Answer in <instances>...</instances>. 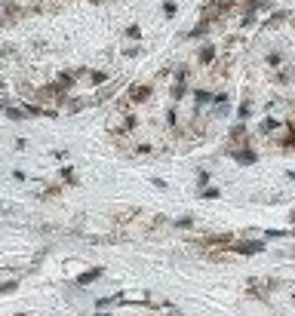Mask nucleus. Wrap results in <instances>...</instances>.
Here are the masks:
<instances>
[{
	"instance_id": "f257e3e1",
	"label": "nucleus",
	"mask_w": 295,
	"mask_h": 316,
	"mask_svg": "<svg viewBox=\"0 0 295 316\" xmlns=\"http://www.w3.org/2000/svg\"><path fill=\"white\" fill-rule=\"evenodd\" d=\"M151 96H154V86L151 83H129L126 86V96H123V101H120V108H139V104L151 101Z\"/></svg>"
},
{
	"instance_id": "f03ea898",
	"label": "nucleus",
	"mask_w": 295,
	"mask_h": 316,
	"mask_svg": "<svg viewBox=\"0 0 295 316\" xmlns=\"http://www.w3.org/2000/svg\"><path fill=\"white\" fill-rule=\"evenodd\" d=\"M237 3H240V0H206V6H203V16L212 19V22H219L221 16H228Z\"/></svg>"
},
{
	"instance_id": "7ed1b4c3",
	"label": "nucleus",
	"mask_w": 295,
	"mask_h": 316,
	"mask_svg": "<svg viewBox=\"0 0 295 316\" xmlns=\"http://www.w3.org/2000/svg\"><path fill=\"white\" fill-rule=\"evenodd\" d=\"M135 126H139V117H135L132 111H123V114H117V120L111 123V132L114 135H126V132H132Z\"/></svg>"
},
{
	"instance_id": "20e7f679",
	"label": "nucleus",
	"mask_w": 295,
	"mask_h": 316,
	"mask_svg": "<svg viewBox=\"0 0 295 316\" xmlns=\"http://www.w3.org/2000/svg\"><path fill=\"white\" fill-rule=\"evenodd\" d=\"M231 157H234V163H240V166H252V163H258V154H255V150L249 147L246 142L234 145V147H231Z\"/></svg>"
},
{
	"instance_id": "39448f33",
	"label": "nucleus",
	"mask_w": 295,
	"mask_h": 316,
	"mask_svg": "<svg viewBox=\"0 0 295 316\" xmlns=\"http://www.w3.org/2000/svg\"><path fill=\"white\" fill-rule=\"evenodd\" d=\"M215 58H219V46H215V43H203L197 49V65L200 68H212Z\"/></svg>"
},
{
	"instance_id": "423d86ee",
	"label": "nucleus",
	"mask_w": 295,
	"mask_h": 316,
	"mask_svg": "<svg viewBox=\"0 0 295 316\" xmlns=\"http://www.w3.org/2000/svg\"><path fill=\"white\" fill-rule=\"evenodd\" d=\"M212 25H215V22H212V19H206V16H203V19L197 22V25H194V28H191V31L185 34V37H188V40H203V37H206V34L212 31Z\"/></svg>"
},
{
	"instance_id": "0eeeda50",
	"label": "nucleus",
	"mask_w": 295,
	"mask_h": 316,
	"mask_svg": "<svg viewBox=\"0 0 295 316\" xmlns=\"http://www.w3.org/2000/svg\"><path fill=\"white\" fill-rule=\"evenodd\" d=\"M231 249L237 255H258V252H265V243L262 240H249V243H231Z\"/></svg>"
},
{
	"instance_id": "6e6552de",
	"label": "nucleus",
	"mask_w": 295,
	"mask_h": 316,
	"mask_svg": "<svg viewBox=\"0 0 295 316\" xmlns=\"http://www.w3.org/2000/svg\"><path fill=\"white\" fill-rule=\"evenodd\" d=\"M55 83H59L65 92H77V86H80V83H77L74 68H71V71H59V74H55Z\"/></svg>"
},
{
	"instance_id": "1a4fd4ad",
	"label": "nucleus",
	"mask_w": 295,
	"mask_h": 316,
	"mask_svg": "<svg viewBox=\"0 0 295 316\" xmlns=\"http://www.w3.org/2000/svg\"><path fill=\"white\" fill-rule=\"evenodd\" d=\"M209 101H212V92H209V89H203V86H200V89H194V117H200V114H203V108H206Z\"/></svg>"
},
{
	"instance_id": "9d476101",
	"label": "nucleus",
	"mask_w": 295,
	"mask_h": 316,
	"mask_svg": "<svg viewBox=\"0 0 295 316\" xmlns=\"http://www.w3.org/2000/svg\"><path fill=\"white\" fill-rule=\"evenodd\" d=\"M191 92V86H188V80H172V89H169V98H172V104H178L181 98H185Z\"/></svg>"
},
{
	"instance_id": "9b49d317",
	"label": "nucleus",
	"mask_w": 295,
	"mask_h": 316,
	"mask_svg": "<svg viewBox=\"0 0 295 316\" xmlns=\"http://www.w3.org/2000/svg\"><path fill=\"white\" fill-rule=\"evenodd\" d=\"M280 145H283V150H292L295 147V126L286 120L283 123V138H280Z\"/></svg>"
},
{
	"instance_id": "f8f14e48",
	"label": "nucleus",
	"mask_w": 295,
	"mask_h": 316,
	"mask_svg": "<svg viewBox=\"0 0 295 316\" xmlns=\"http://www.w3.org/2000/svg\"><path fill=\"white\" fill-rule=\"evenodd\" d=\"M101 273H105V267H93V270H83L80 276L74 279V283H77V286H89V283H96Z\"/></svg>"
},
{
	"instance_id": "ddd939ff",
	"label": "nucleus",
	"mask_w": 295,
	"mask_h": 316,
	"mask_svg": "<svg viewBox=\"0 0 295 316\" xmlns=\"http://www.w3.org/2000/svg\"><path fill=\"white\" fill-rule=\"evenodd\" d=\"M237 120H240V123H249V117H252V101H249V98H243L240 104H237Z\"/></svg>"
},
{
	"instance_id": "4468645a",
	"label": "nucleus",
	"mask_w": 295,
	"mask_h": 316,
	"mask_svg": "<svg viewBox=\"0 0 295 316\" xmlns=\"http://www.w3.org/2000/svg\"><path fill=\"white\" fill-rule=\"evenodd\" d=\"M3 117H9L13 123H22V120H28V114H25V108L22 104H9V108L3 111Z\"/></svg>"
},
{
	"instance_id": "2eb2a0df",
	"label": "nucleus",
	"mask_w": 295,
	"mask_h": 316,
	"mask_svg": "<svg viewBox=\"0 0 295 316\" xmlns=\"http://www.w3.org/2000/svg\"><path fill=\"white\" fill-rule=\"evenodd\" d=\"M258 22V9H243V16H240V28H252Z\"/></svg>"
},
{
	"instance_id": "dca6fc26",
	"label": "nucleus",
	"mask_w": 295,
	"mask_h": 316,
	"mask_svg": "<svg viewBox=\"0 0 295 316\" xmlns=\"http://www.w3.org/2000/svg\"><path fill=\"white\" fill-rule=\"evenodd\" d=\"M274 80H277L280 86L292 83V80H295V68H286V71H274Z\"/></svg>"
},
{
	"instance_id": "f3484780",
	"label": "nucleus",
	"mask_w": 295,
	"mask_h": 316,
	"mask_svg": "<svg viewBox=\"0 0 295 316\" xmlns=\"http://www.w3.org/2000/svg\"><path fill=\"white\" fill-rule=\"evenodd\" d=\"M286 19H289V13H286V9H277V13H274V16H270V19L265 22V28H277V25H283Z\"/></svg>"
},
{
	"instance_id": "a211bd4d",
	"label": "nucleus",
	"mask_w": 295,
	"mask_h": 316,
	"mask_svg": "<svg viewBox=\"0 0 295 316\" xmlns=\"http://www.w3.org/2000/svg\"><path fill=\"white\" fill-rule=\"evenodd\" d=\"M243 138H246V123L237 120V126H231V142H234V145H240Z\"/></svg>"
},
{
	"instance_id": "6ab92c4d",
	"label": "nucleus",
	"mask_w": 295,
	"mask_h": 316,
	"mask_svg": "<svg viewBox=\"0 0 295 316\" xmlns=\"http://www.w3.org/2000/svg\"><path fill=\"white\" fill-rule=\"evenodd\" d=\"M197 196H200V200H219L221 191H219V187H206V184H203L200 191H197Z\"/></svg>"
},
{
	"instance_id": "aec40b11",
	"label": "nucleus",
	"mask_w": 295,
	"mask_h": 316,
	"mask_svg": "<svg viewBox=\"0 0 295 316\" xmlns=\"http://www.w3.org/2000/svg\"><path fill=\"white\" fill-rule=\"evenodd\" d=\"M123 37L139 43V40H142V28H139V25H126V28H123Z\"/></svg>"
},
{
	"instance_id": "412c9836",
	"label": "nucleus",
	"mask_w": 295,
	"mask_h": 316,
	"mask_svg": "<svg viewBox=\"0 0 295 316\" xmlns=\"http://www.w3.org/2000/svg\"><path fill=\"white\" fill-rule=\"evenodd\" d=\"M166 126H169V129H178V108H175V104L166 111Z\"/></svg>"
},
{
	"instance_id": "4be33fe9",
	"label": "nucleus",
	"mask_w": 295,
	"mask_h": 316,
	"mask_svg": "<svg viewBox=\"0 0 295 316\" xmlns=\"http://www.w3.org/2000/svg\"><path fill=\"white\" fill-rule=\"evenodd\" d=\"M265 62H268V68H274V71H277V68H283V52H268Z\"/></svg>"
},
{
	"instance_id": "5701e85b",
	"label": "nucleus",
	"mask_w": 295,
	"mask_h": 316,
	"mask_svg": "<svg viewBox=\"0 0 295 316\" xmlns=\"http://www.w3.org/2000/svg\"><path fill=\"white\" fill-rule=\"evenodd\" d=\"M175 13H178V3H175V0H163V16L166 19H175Z\"/></svg>"
},
{
	"instance_id": "b1692460",
	"label": "nucleus",
	"mask_w": 295,
	"mask_h": 316,
	"mask_svg": "<svg viewBox=\"0 0 295 316\" xmlns=\"http://www.w3.org/2000/svg\"><path fill=\"white\" fill-rule=\"evenodd\" d=\"M145 52V46H126V49H123V55H126V58H139Z\"/></svg>"
},
{
	"instance_id": "393cba45",
	"label": "nucleus",
	"mask_w": 295,
	"mask_h": 316,
	"mask_svg": "<svg viewBox=\"0 0 295 316\" xmlns=\"http://www.w3.org/2000/svg\"><path fill=\"white\" fill-rule=\"evenodd\" d=\"M62 178H65V181H71V184H77V175H74V169H71V166H62Z\"/></svg>"
},
{
	"instance_id": "a878e982",
	"label": "nucleus",
	"mask_w": 295,
	"mask_h": 316,
	"mask_svg": "<svg viewBox=\"0 0 295 316\" xmlns=\"http://www.w3.org/2000/svg\"><path fill=\"white\" fill-rule=\"evenodd\" d=\"M13 212H19L16 203H0V215H13Z\"/></svg>"
},
{
	"instance_id": "bb28decb",
	"label": "nucleus",
	"mask_w": 295,
	"mask_h": 316,
	"mask_svg": "<svg viewBox=\"0 0 295 316\" xmlns=\"http://www.w3.org/2000/svg\"><path fill=\"white\" fill-rule=\"evenodd\" d=\"M172 224H175V227H194V218H191V215H185V218H175Z\"/></svg>"
},
{
	"instance_id": "cd10ccee",
	"label": "nucleus",
	"mask_w": 295,
	"mask_h": 316,
	"mask_svg": "<svg viewBox=\"0 0 295 316\" xmlns=\"http://www.w3.org/2000/svg\"><path fill=\"white\" fill-rule=\"evenodd\" d=\"M19 289V279H13V283H3L0 286V292H3V295H9V292H16Z\"/></svg>"
},
{
	"instance_id": "c85d7f7f",
	"label": "nucleus",
	"mask_w": 295,
	"mask_h": 316,
	"mask_svg": "<svg viewBox=\"0 0 295 316\" xmlns=\"http://www.w3.org/2000/svg\"><path fill=\"white\" fill-rule=\"evenodd\" d=\"M151 150H154V145H139V147H135V154L145 157V154H151Z\"/></svg>"
},
{
	"instance_id": "c756f323",
	"label": "nucleus",
	"mask_w": 295,
	"mask_h": 316,
	"mask_svg": "<svg viewBox=\"0 0 295 316\" xmlns=\"http://www.w3.org/2000/svg\"><path fill=\"white\" fill-rule=\"evenodd\" d=\"M206 181H209V172H206V169H200V172H197V184L203 187V184H206Z\"/></svg>"
},
{
	"instance_id": "7c9ffc66",
	"label": "nucleus",
	"mask_w": 295,
	"mask_h": 316,
	"mask_svg": "<svg viewBox=\"0 0 295 316\" xmlns=\"http://www.w3.org/2000/svg\"><path fill=\"white\" fill-rule=\"evenodd\" d=\"M265 237H274V240H280V237H289L286 230H265Z\"/></svg>"
},
{
	"instance_id": "2f4dec72",
	"label": "nucleus",
	"mask_w": 295,
	"mask_h": 316,
	"mask_svg": "<svg viewBox=\"0 0 295 316\" xmlns=\"http://www.w3.org/2000/svg\"><path fill=\"white\" fill-rule=\"evenodd\" d=\"M151 184H154V187H160V191H166V187H169L163 178H151Z\"/></svg>"
},
{
	"instance_id": "473e14b6",
	"label": "nucleus",
	"mask_w": 295,
	"mask_h": 316,
	"mask_svg": "<svg viewBox=\"0 0 295 316\" xmlns=\"http://www.w3.org/2000/svg\"><path fill=\"white\" fill-rule=\"evenodd\" d=\"M9 86H6V80H0V92H6Z\"/></svg>"
},
{
	"instance_id": "72a5a7b5",
	"label": "nucleus",
	"mask_w": 295,
	"mask_h": 316,
	"mask_svg": "<svg viewBox=\"0 0 295 316\" xmlns=\"http://www.w3.org/2000/svg\"><path fill=\"white\" fill-rule=\"evenodd\" d=\"M89 3H96V6H101V3H105V0H89Z\"/></svg>"
}]
</instances>
